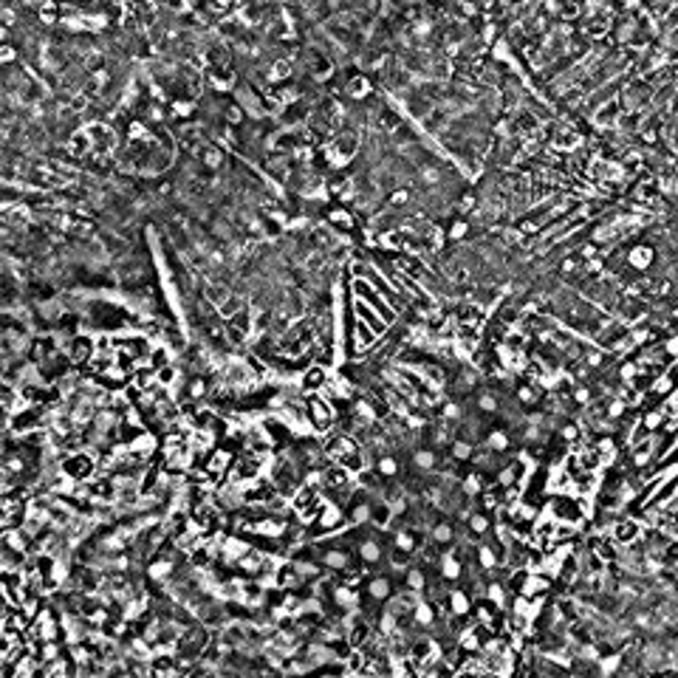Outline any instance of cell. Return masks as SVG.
I'll return each mask as SVG.
<instances>
[{"mask_svg":"<svg viewBox=\"0 0 678 678\" xmlns=\"http://www.w3.org/2000/svg\"><path fill=\"white\" fill-rule=\"evenodd\" d=\"M305 413H308V424H311V433H314V436L328 438L331 433H337V424H339L337 407H334L322 393L305 396Z\"/></svg>","mask_w":678,"mask_h":678,"instance_id":"obj_1","label":"cell"},{"mask_svg":"<svg viewBox=\"0 0 678 678\" xmlns=\"http://www.w3.org/2000/svg\"><path fill=\"white\" fill-rule=\"evenodd\" d=\"M393 594H396V582H393V577L390 574H368V582H365V594L362 597H368L371 602H379V605H387L390 600H393Z\"/></svg>","mask_w":678,"mask_h":678,"instance_id":"obj_2","label":"cell"},{"mask_svg":"<svg viewBox=\"0 0 678 678\" xmlns=\"http://www.w3.org/2000/svg\"><path fill=\"white\" fill-rule=\"evenodd\" d=\"M66 356H68V362L74 365V368H85L93 356H96V342L91 339V337H71L68 339V345H66Z\"/></svg>","mask_w":678,"mask_h":678,"instance_id":"obj_3","label":"cell"},{"mask_svg":"<svg viewBox=\"0 0 678 678\" xmlns=\"http://www.w3.org/2000/svg\"><path fill=\"white\" fill-rule=\"evenodd\" d=\"M328 381H331V374H328V368L325 365H317V362H311L305 371L300 374V390L302 396H311V393H322L325 387H328Z\"/></svg>","mask_w":678,"mask_h":678,"instance_id":"obj_4","label":"cell"},{"mask_svg":"<svg viewBox=\"0 0 678 678\" xmlns=\"http://www.w3.org/2000/svg\"><path fill=\"white\" fill-rule=\"evenodd\" d=\"M642 534H644V528H642V523L639 520H633V518H619L613 526H610V537L622 545V548H627V545H633V543H639L642 540Z\"/></svg>","mask_w":678,"mask_h":678,"instance_id":"obj_5","label":"cell"},{"mask_svg":"<svg viewBox=\"0 0 678 678\" xmlns=\"http://www.w3.org/2000/svg\"><path fill=\"white\" fill-rule=\"evenodd\" d=\"M235 452H229L226 447H215L207 455V472H218V475H229L232 463H235Z\"/></svg>","mask_w":678,"mask_h":678,"instance_id":"obj_6","label":"cell"},{"mask_svg":"<svg viewBox=\"0 0 678 678\" xmlns=\"http://www.w3.org/2000/svg\"><path fill=\"white\" fill-rule=\"evenodd\" d=\"M438 574H441V580L447 582V585H458L461 580H463V574H466V565L461 563V560H455L452 554H447L444 560H441V565H438Z\"/></svg>","mask_w":678,"mask_h":678,"instance_id":"obj_7","label":"cell"},{"mask_svg":"<svg viewBox=\"0 0 678 678\" xmlns=\"http://www.w3.org/2000/svg\"><path fill=\"white\" fill-rule=\"evenodd\" d=\"M371 79L365 74H356L351 76V79H345V93L351 96V99H356V102H362L365 96H371Z\"/></svg>","mask_w":678,"mask_h":678,"instance_id":"obj_8","label":"cell"},{"mask_svg":"<svg viewBox=\"0 0 678 678\" xmlns=\"http://www.w3.org/2000/svg\"><path fill=\"white\" fill-rule=\"evenodd\" d=\"M26 560H29V554L26 551H14V548H0V568L3 571H23V565H26Z\"/></svg>","mask_w":678,"mask_h":678,"instance_id":"obj_9","label":"cell"},{"mask_svg":"<svg viewBox=\"0 0 678 678\" xmlns=\"http://www.w3.org/2000/svg\"><path fill=\"white\" fill-rule=\"evenodd\" d=\"M374 469H376L379 475H381V481L387 483V481H396V478H399V472H401V463H399V458H396L393 452H387V455H381V458H379Z\"/></svg>","mask_w":678,"mask_h":678,"instance_id":"obj_10","label":"cell"},{"mask_svg":"<svg viewBox=\"0 0 678 678\" xmlns=\"http://www.w3.org/2000/svg\"><path fill=\"white\" fill-rule=\"evenodd\" d=\"M486 447L492 452H506L509 450V436L503 433V430H492L489 436H486V441H483Z\"/></svg>","mask_w":678,"mask_h":678,"instance_id":"obj_11","label":"cell"},{"mask_svg":"<svg viewBox=\"0 0 678 678\" xmlns=\"http://www.w3.org/2000/svg\"><path fill=\"white\" fill-rule=\"evenodd\" d=\"M328 224L342 226V229H351V226H354V218H351V212H348V210H342V207H334V210H328Z\"/></svg>","mask_w":678,"mask_h":678,"instance_id":"obj_12","label":"cell"},{"mask_svg":"<svg viewBox=\"0 0 678 678\" xmlns=\"http://www.w3.org/2000/svg\"><path fill=\"white\" fill-rule=\"evenodd\" d=\"M184 678H218V670L210 667V664H195Z\"/></svg>","mask_w":678,"mask_h":678,"instance_id":"obj_13","label":"cell"},{"mask_svg":"<svg viewBox=\"0 0 678 678\" xmlns=\"http://www.w3.org/2000/svg\"><path fill=\"white\" fill-rule=\"evenodd\" d=\"M410 201H413V195H410L407 190H396L387 204H390V207H404V204H410Z\"/></svg>","mask_w":678,"mask_h":678,"instance_id":"obj_14","label":"cell"},{"mask_svg":"<svg viewBox=\"0 0 678 678\" xmlns=\"http://www.w3.org/2000/svg\"><path fill=\"white\" fill-rule=\"evenodd\" d=\"M224 119L229 122V125H240V122H243V111H240V108H235V105H226V108H224Z\"/></svg>","mask_w":678,"mask_h":678,"instance_id":"obj_15","label":"cell"},{"mask_svg":"<svg viewBox=\"0 0 678 678\" xmlns=\"http://www.w3.org/2000/svg\"><path fill=\"white\" fill-rule=\"evenodd\" d=\"M466 232H469V224H466V221H455L447 235H450V240H463Z\"/></svg>","mask_w":678,"mask_h":678,"instance_id":"obj_16","label":"cell"},{"mask_svg":"<svg viewBox=\"0 0 678 678\" xmlns=\"http://www.w3.org/2000/svg\"><path fill=\"white\" fill-rule=\"evenodd\" d=\"M192 111H195V105H192V102H181V99H178V102H173V116H190Z\"/></svg>","mask_w":678,"mask_h":678,"instance_id":"obj_17","label":"cell"},{"mask_svg":"<svg viewBox=\"0 0 678 678\" xmlns=\"http://www.w3.org/2000/svg\"><path fill=\"white\" fill-rule=\"evenodd\" d=\"M518 399H520L523 404H534V399H537V396H534V390H531V387H520V390H518Z\"/></svg>","mask_w":678,"mask_h":678,"instance_id":"obj_18","label":"cell"},{"mask_svg":"<svg viewBox=\"0 0 678 678\" xmlns=\"http://www.w3.org/2000/svg\"><path fill=\"white\" fill-rule=\"evenodd\" d=\"M14 60H17V57H14V48L6 43V46H3V63H6V66H11Z\"/></svg>","mask_w":678,"mask_h":678,"instance_id":"obj_19","label":"cell"},{"mask_svg":"<svg viewBox=\"0 0 678 678\" xmlns=\"http://www.w3.org/2000/svg\"><path fill=\"white\" fill-rule=\"evenodd\" d=\"M455 678H481V670H458Z\"/></svg>","mask_w":678,"mask_h":678,"instance_id":"obj_20","label":"cell"}]
</instances>
